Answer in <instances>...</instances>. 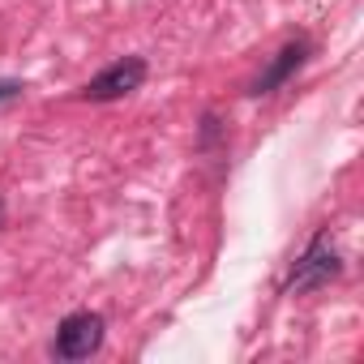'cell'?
Instances as JSON below:
<instances>
[{
	"label": "cell",
	"mask_w": 364,
	"mask_h": 364,
	"mask_svg": "<svg viewBox=\"0 0 364 364\" xmlns=\"http://www.w3.org/2000/svg\"><path fill=\"white\" fill-rule=\"evenodd\" d=\"M103 317L82 309V313H69L60 326H56V338H52V355L56 360H90L99 347H103Z\"/></svg>",
	"instance_id": "obj_1"
},
{
	"label": "cell",
	"mask_w": 364,
	"mask_h": 364,
	"mask_svg": "<svg viewBox=\"0 0 364 364\" xmlns=\"http://www.w3.org/2000/svg\"><path fill=\"white\" fill-rule=\"evenodd\" d=\"M338 270H343V262H338V253H334V245H330V232H317L313 245L296 257V266H291V274H287V291L326 287L330 279H338Z\"/></svg>",
	"instance_id": "obj_2"
},
{
	"label": "cell",
	"mask_w": 364,
	"mask_h": 364,
	"mask_svg": "<svg viewBox=\"0 0 364 364\" xmlns=\"http://www.w3.org/2000/svg\"><path fill=\"white\" fill-rule=\"evenodd\" d=\"M141 82H146V60H141V56H124V60L107 65L99 77H90L86 90H82V99H90V103H112V99L133 95Z\"/></svg>",
	"instance_id": "obj_3"
},
{
	"label": "cell",
	"mask_w": 364,
	"mask_h": 364,
	"mask_svg": "<svg viewBox=\"0 0 364 364\" xmlns=\"http://www.w3.org/2000/svg\"><path fill=\"white\" fill-rule=\"evenodd\" d=\"M304 56H309V39H291V43H283L279 52H274V60L253 77V86H249V95H274L300 65H304Z\"/></svg>",
	"instance_id": "obj_4"
},
{
	"label": "cell",
	"mask_w": 364,
	"mask_h": 364,
	"mask_svg": "<svg viewBox=\"0 0 364 364\" xmlns=\"http://www.w3.org/2000/svg\"><path fill=\"white\" fill-rule=\"evenodd\" d=\"M22 95V82H0V103L5 99H18Z\"/></svg>",
	"instance_id": "obj_5"
},
{
	"label": "cell",
	"mask_w": 364,
	"mask_h": 364,
	"mask_svg": "<svg viewBox=\"0 0 364 364\" xmlns=\"http://www.w3.org/2000/svg\"><path fill=\"white\" fill-rule=\"evenodd\" d=\"M0 223H5V202H0Z\"/></svg>",
	"instance_id": "obj_6"
}]
</instances>
